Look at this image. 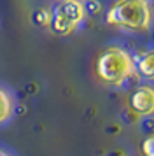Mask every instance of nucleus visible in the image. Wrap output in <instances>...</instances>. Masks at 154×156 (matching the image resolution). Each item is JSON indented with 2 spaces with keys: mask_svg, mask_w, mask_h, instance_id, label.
I'll use <instances>...</instances> for the list:
<instances>
[{
  "mask_svg": "<svg viewBox=\"0 0 154 156\" xmlns=\"http://www.w3.org/2000/svg\"><path fill=\"white\" fill-rule=\"evenodd\" d=\"M105 21L124 32H147L154 23V0H116L107 11Z\"/></svg>",
  "mask_w": 154,
  "mask_h": 156,
  "instance_id": "nucleus-1",
  "label": "nucleus"
},
{
  "mask_svg": "<svg viewBox=\"0 0 154 156\" xmlns=\"http://www.w3.org/2000/svg\"><path fill=\"white\" fill-rule=\"evenodd\" d=\"M142 156H154V133L142 142Z\"/></svg>",
  "mask_w": 154,
  "mask_h": 156,
  "instance_id": "nucleus-7",
  "label": "nucleus"
},
{
  "mask_svg": "<svg viewBox=\"0 0 154 156\" xmlns=\"http://www.w3.org/2000/svg\"><path fill=\"white\" fill-rule=\"evenodd\" d=\"M135 67H137V74L142 79L154 81V49H149L142 53L138 58H135Z\"/></svg>",
  "mask_w": 154,
  "mask_h": 156,
  "instance_id": "nucleus-5",
  "label": "nucleus"
},
{
  "mask_svg": "<svg viewBox=\"0 0 154 156\" xmlns=\"http://www.w3.org/2000/svg\"><path fill=\"white\" fill-rule=\"evenodd\" d=\"M86 18L82 0H61L49 14L47 27L56 35H70L79 28V25Z\"/></svg>",
  "mask_w": 154,
  "mask_h": 156,
  "instance_id": "nucleus-3",
  "label": "nucleus"
},
{
  "mask_svg": "<svg viewBox=\"0 0 154 156\" xmlns=\"http://www.w3.org/2000/svg\"><path fill=\"white\" fill-rule=\"evenodd\" d=\"M130 111L137 116H152L154 114V86L151 84H140L137 86L128 98Z\"/></svg>",
  "mask_w": 154,
  "mask_h": 156,
  "instance_id": "nucleus-4",
  "label": "nucleus"
},
{
  "mask_svg": "<svg viewBox=\"0 0 154 156\" xmlns=\"http://www.w3.org/2000/svg\"><path fill=\"white\" fill-rule=\"evenodd\" d=\"M60 2H61V0H60Z\"/></svg>",
  "mask_w": 154,
  "mask_h": 156,
  "instance_id": "nucleus-9",
  "label": "nucleus"
},
{
  "mask_svg": "<svg viewBox=\"0 0 154 156\" xmlns=\"http://www.w3.org/2000/svg\"><path fill=\"white\" fill-rule=\"evenodd\" d=\"M14 114V98L5 88L0 86V125H4Z\"/></svg>",
  "mask_w": 154,
  "mask_h": 156,
  "instance_id": "nucleus-6",
  "label": "nucleus"
},
{
  "mask_svg": "<svg viewBox=\"0 0 154 156\" xmlns=\"http://www.w3.org/2000/svg\"><path fill=\"white\" fill-rule=\"evenodd\" d=\"M0 156H11L7 151H4V149H0Z\"/></svg>",
  "mask_w": 154,
  "mask_h": 156,
  "instance_id": "nucleus-8",
  "label": "nucleus"
},
{
  "mask_svg": "<svg viewBox=\"0 0 154 156\" xmlns=\"http://www.w3.org/2000/svg\"><path fill=\"white\" fill-rule=\"evenodd\" d=\"M96 79L105 86H123L137 74L135 58L130 51L119 46H109L98 55L95 62Z\"/></svg>",
  "mask_w": 154,
  "mask_h": 156,
  "instance_id": "nucleus-2",
  "label": "nucleus"
}]
</instances>
